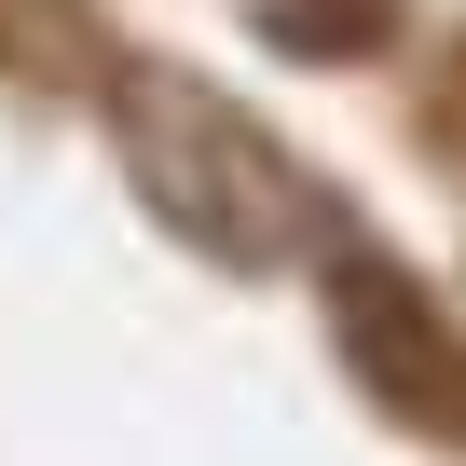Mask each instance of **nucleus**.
I'll use <instances>...</instances> for the list:
<instances>
[{"label":"nucleus","instance_id":"2","mask_svg":"<svg viewBox=\"0 0 466 466\" xmlns=\"http://www.w3.org/2000/svg\"><path fill=\"white\" fill-rule=\"evenodd\" d=\"M329 329H343V357L370 370V398H384V411H411V425L466 439V357H452L439 302H425L398 261L343 248V261H329Z\"/></svg>","mask_w":466,"mask_h":466},{"label":"nucleus","instance_id":"1","mask_svg":"<svg viewBox=\"0 0 466 466\" xmlns=\"http://www.w3.org/2000/svg\"><path fill=\"white\" fill-rule=\"evenodd\" d=\"M110 124H124V165H137L151 219L192 233L206 261L261 275V261L302 248V178L275 165V137L233 110V96H206V83H178V69H124V83H110Z\"/></svg>","mask_w":466,"mask_h":466}]
</instances>
